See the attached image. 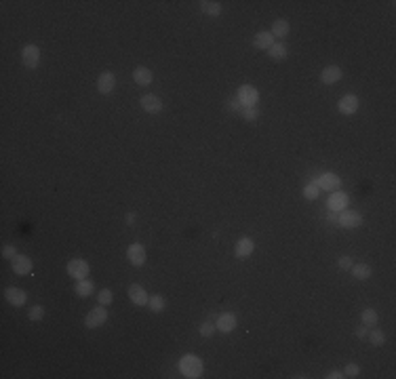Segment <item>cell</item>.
Listing matches in <instances>:
<instances>
[{
  "mask_svg": "<svg viewBox=\"0 0 396 379\" xmlns=\"http://www.w3.org/2000/svg\"><path fill=\"white\" fill-rule=\"evenodd\" d=\"M202 360L196 356V354H186V356H181V360H179V371H181V375L183 377H188V379H196V377H202Z\"/></svg>",
  "mask_w": 396,
  "mask_h": 379,
  "instance_id": "obj_1",
  "label": "cell"
},
{
  "mask_svg": "<svg viewBox=\"0 0 396 379\" xmlns=\"http://www.w3.org/2000/svg\"><path fill=\"white\" fill-rule=\"evenodd\" d=\"M105 320H108V310H105V305H97V307H93V310L86 314V318H84V327L86 329H97V327H101V324H105Z\"/></svg>",
  "mask_w": 396,
  "mask_h": 379,
  "instance_id": "obj_2",
  "label": "cell"
},
{
  "mask_svg": "<svg viewBox=\"0 0 396 379\" xmlns=\"http://www.w3.org/2000/svg\"><path fill=\"white\" fill-rule=\"evenodd\" d=\"M236 99H238L240 105H244V108H255V103L259 101V93H257V89H255L253 84H242L238 89Z\"/></svg>",
  "mask_w": 396,
  "mask_h": 379,
  "instance_id": "obj_3",
  "label": "cell"
},
{
  "mask_svg": "<svg viewBox=\"0 0 396 379\" xmlns=\"http://www.w3.org/2000/svg\"><path fill=\"white\" fill-rule=\"evenodd\" d=\"M66 270H68V274L72 276V278L82 280V278L89 276L91 266H89V261H84V259H72V261H68Z\"/></svg>",
  "mask_w": 396,
  "mask_h": 379,
  "instance_id": "obj_4",
  "label": "cell"
},
{
  "mask_svg": "<svg viewBox=\"0 0 396 379\" xmlns=\"http://www.w3.org/2000/svg\"><path fill=\"white\" fill-rule=\"evenodd\" d=\"M337 224L341 227H348V230H354V227H358L360 224H363V215L358 213V211H348L344 209L341 213L337 215Z\"/></svg>",
  "mask_w": 396,
  "mask_h": 379,
  "instance_id": "obj_5",
  "label": "cell"
},
{
  "mask_svg": "<svg viewBox=\"0 0 396 379\" xmlns=\"http://www.w3.org/2000/svg\"><path fill=\"white\" fill-rule=\"evenodd\" d=\"M146 257H148V253H146V246L144 244H139V242H133L127 249V259L131 261V266H135V268H142L144 263H146Z\"/></svg>",
  "mask_w": 396,
  "mask_h": 379,
  "instance_id": "obj_6",
  "label": "cell"
},
{
  "mask_svg": "<svg viewBox=\"0 0 396 379\" xmlns=\"http://www.w3.org/2000/svg\"><path fill=\"white\" fill-rule=\"evenodd\" d=\"M21 59H23V66L28 70H36L40 64V49L36 45H25L21 51Z\"/></svg>",
  "mask_w": 396,
  "mask_h": 379,
  "instance_id": "obj_7",
  "label": "cell"
},
{
  "mask_svg": "<svg viewBox=\"0 0 396 379\" xmlns=\"http://www.w3.org/2000/svg\"><path fill=\"white\" fill-rule=\"evenodd\" d=\"M139 105H142V110L148 112V114H160L162 108H164V103H162L160 97H158V95H150V93L139 99Z\"/></svg>",
  "mask_w": 396,
  "mask_h": 379,
  "instance_id": "obj_8",
  "label": "cell"
},
{
  "mask_svg": "<svg viewBox=\"0 0 396 379\" xmlns=\"http://www.w3.org/2000/svg\"><path fill=\"white\" fill-rule=\"evenodd\" d=\"M253 251H255V242H253V238H249V236L238 238V242L234 244V255H236L238 259H247V257H251Z\"/></svg>",
  "mask_w": 396,
  "mask_h": 379,
  "instance_id": "obj_9",
  "label": "cell"
},
{
  "mask_svg": "<svg viewBox=\"0 0 396 379\" xmlns=\"http://www.w3.org/2000/svg\"><path fill=\"white\" fill-rule=\"evenodd\" d=\"M316 186H318L320 190L337 192L339 186H341V179L337 177L335 173H322V175H318V179H316Z\"/></svg>",
  "mask_w": 396,
  "mask_h": 379,
  "instance_id": "obj_10",
  "label": "cell"
},
{
  "mask_svg": "<svg viewBox=\"0 0 396 379\" xmlns=\"http://www.w3.org/2000/svg\"><path fill=\"white\" fill-rule=\"evenodd\" d=\"M4 299L13 307H21L28 302V295H25V291H21L19 287H8V289H4Z\"/></svg>",
  "mask_w": 396,
  "mask_h": 379,
  "instance_id": "obj_11",
  "label": "cell"
},
{
  "mask_svg": "<svg viewBox=\"0 0 396 379\" xmlns=\"http://www.w3.org/2000/svg\"><path fill=\"white\" fill-rule=\"evenodd\" d=\"M114 89H116V76H114V72H101L97 78V91L101 95H110Z\"/></svg>",
  "mask_w": 396,
  "mask_h": 379,
  "instance_id": "obj_12",
  "label": "cell"
},
{
  "mask_svg": "<svg viewBox=\"0 0 396 379\" xmlns=\"http://www.w3.org/2000/svg\"><path fill=\"white\" fill-rule=\"evenodd\" d=\"M215 329H217L219 333H232V331L236 329V316H234L232 312L219 314L217 320H215Z\"/></svg>",
  "mask_w": 396,
  "mask_h": 379,
  "instance_id": "obj_13",
  "label": "cell"
},
{
  "mask_svg": "<svg viewBox=\"0 0 396 379\" xmlns=\"http://www.w3.org/2000/svg\"><path fill=\"white\" fill-rule=\"evenodd\" d=\"M34 268V261L32 257H28V255H17V257L13 259V272L19 276H28L30 272Z\"/></svg>",
  "mask_w": 396,
  "mask_h": 379,
  "instance_id": "obj_14",
  "label": "cell"
},
{
  "mask_svg": "<svg viewBox=\"0 0 396 379\" xmlns=\"http://www.w3.org/2000/svg\"><path fill=\"white\" fill-rule=\"evenodd\" d=\"M337 110L341 114H346V116H350V114H356V110H358V97L356 95H350V93L344 95L337 101Z\"/></svg>",
  "mask_w": 396,
  "mask_h": 379,
  "instance_id": "obj_15",
  "label": "cell"
},
{
  "mask_svg": "<svg viewBox=\"0 0 396 379\" xmlns=\"http://www.w3.org/2000/svg\"><path fill=\"white\" fill-rule=\"evenodd\" d=\"M129 299L133 302L135 305H148V291L142 287V285H137V283H133L129 287Z\"/></svg>",
  "mask_w": 396,
  "mask_h": 379,
  "instance_id": "obj_16",
  "label": "cell"
},
{
  "mask_svg": "<svg viewBox=\"0 0 396 379\" xmlns=\"http://www.w3.org/2000/svg\"><path fill=\"white\" fill-rule=\"evenodd\" d=\"M133 80H135L139 86H150V84H152V80H154V74H152V70H150V68L137 66V68L133 70Z\"/></svg>",
  "mask_w": 396,
  "mask_h": 379,
  "instance_id": "obj_17",
  "label": "cell"
},
{
  "mask_svg": "<svg viewBox=\"0 0 396 379\" xmlns=\"http://www.w3.org/2000/svg\"><path fill=\"white\" fill-rule=\"evenodd\" d=\"M341 76H344V72H341V68L339 66H327L320 72V80L324 82V84H335V82H339L341 80Z\"/></svg>",
  "mask_w": 396,
  "mask_h": 379,
  "instance_id": "obj_18",
  "label": "cell"
},
{
  "mask_svg": "<svg viewBox=\"0 0 396 379\" xmlns=\"http://www.w3.org/2000/svg\"><path fill=\"white\" fill-rule=\"evenodd\" d=\"M272 45H274V36H272L270 32H257L253 36V47L259 49V51H266L270 49Z\"/></svg>",
  "mask_w": 396,
  "mask_h": 379,
  "instance_id": "obj_19",
  "label": "cell"
},
{
  "mask_svg": "<svg viewBox=\"0 0 396 379\" xmlns=\"http://www.w3.org/2000/svg\"><path fill=\"white\" fill-rule=\"evenodd\" d=\"M289 30H291V25H289V21L287 19H276L274 23H272V30H270V34L274 38H287V34H289Z\"/></svg>",
  "mask_w": 396,
  "mask_h": 379,
  "instance_id": "obj_20",
  "label": "cell"
},
{
  "mask_svg": "<svg viewBox=\"0 0 396 379\" xmlns=\"http://www.w3.org/2000/svg\"><path fill=\"white\" fill-rule=\"evenodd\" d=\"M346 205H348V196H346V194H341V192H333L329 202H327L329 211H344Z\"/></svg>",
  "mask_w": 396,
  "mask_h": 379,
  "instance_id": "obj_21",
  "label": "cell"
},
{
  "mask_svg": "<svg viewBox=\"0 0 396 379\" xmlns=\"http://www.w3.org/2000/svg\"><path fill=\"white\" fill-rule=\"evenodd\" d=\"M268 55L274 61H285L289 57V51H287V47L283 45V42H274V45L268 49Z\"/></svg>",
  "mask_w": 396,
  "mask_h": 379,
  "instance_id": "obj_22",
  "label": "cell"
},
{
  "mask_svg": "<svg viewBox=\"0 0 396 379\" xmlns=\"http://www.w3.org/2000/svg\"><path fill=\"white\" fill-rule=\"evenodd\" d=\"M200 11L205 15H211V17H217L219 13H222V4L215 2V0H200Z\"/></svg>",
  "mask_w": 396,
  "mask_h": 379,
  "instance_id": "obj_23",
  "label": "cell"
},
{
  "mask_svg": "<svg viewBox=\"0 0 396 379\" xmlns=\"http://www.w3.org/2000/svg\"><path fill=\"white\" fill-rule=\"evenodd\" d=\"M76 295L78 297H89L93 291H95V285H93V280H89V278H82V280H78L76 283Z\"/></svg>",
  "mask_w": 396,
  "mask_h": 379,
  "instance_id": "obj_24",
  "label": "cell"
},
{
  "mask_svg": "<svg viewBox=\"0 0 396 379\" xmlns=\"http://www.w3.org/2000/svg\"><path fill=\"white\" fill-rule=\"evenodd\" d=\"M350 270H352V276H354L356 280H367V278H371V268H369L367 263H354V266H352Z\"/></svg>",
  "mask_w": 396,
  "mask_h": 379,
  "instance_id": "obj_25",
  "label": "cell"
},
{
  "mask_svg": "<svg viewBox=\"0 0 396 379\" xmlns=\"http://www.w3.org/2000/svg\"><path fill=\"white\" fill-rule=\"evenodd\" d=\"M148 307H150V312H154V314L162 312L164 307H166V302H164V297H162V295H152V297L148 299Z\"/></svg>",
  "mask_w": 396,
  "mask_h": 379,
  "instance_id": "obj_26",
  "label": "cell"
},
{
  "mask_svg": "<svg viewBox=\"0 0 396 379\" xmlns=\"http://www.w3.org/2000/svg\"><path fill=\"white\" fill-rule=\"evenodd\" d=\"M360 320H363L365 327H373V324H377V312L373 307H365L363 314H360Z\"/></svg>",
  "mask_w": 396,
  "mask_h": 379,
  "instance_id": "obj_27",
  "label": "cell"
},
{
  "mask_svg": "<svg viewBox=\"0 0 396 379\" xmlns=\"http://www.w3.org/2000/svg\"><path fill=\"white\" fill-rule=\"evenodd\" d=\"M369 341H371V346H375V348L384 346V343H386V335H384V331L373 329L371 333H369Z\"/></svg>",
  "mask_w": 396,
  "mask_h": 379,
  "instance_id": "obj_28",
  "label": "cell"
},
{
  "mask_svg": "<svg viewBox=\"0 0 396 379\" xmlns=\"http://www.w3.org/2000/svg\"><path fill=\"white\" fill-rule=\"evenodd\" d=\"M318 194H320V188L316 186V181L308 183V186L304 188V198L306 200H316V198H318Z\"/></svg>",
  "mask_w": 396,
  "mask_h": 379,
  "instance_id": "obj_29",
  "label": "cell"
},
{
  "mask_svg": "<svg viewBox=\"0 0 396 379\" xmlns=\"http://www.w3.org/2000/svg\"><path fill=\"white\" fill-rule=\"evenodd\" d=\"M28 318H30L32 322L42 320V318H45V307H42V305H32L30 310H28Z\"/></svg>",
  "mask_w": 396,
  "mask_h": 379,
  "instance_id": "obj_30",
  "label": "cell"
},
{
  "mask_svg": "<svg viewBox=\"0 0 396 379\" xmlns=\"http://www.w3.org/2000/svg\"><path fill=\"white\" fill-rule=\"evenodd\" d=\"M97 302H99L101 305H110V303L114 302L112 291H110V289H101V291H99V295H97Z\"/></svg>",
  "mask_w": 396,
  "mask_h": 379,
  "instance_id": "obj_31",
  "label": "cell"
},
{
  "mask_svg": "<svg viewBox=\"0 0 396 379\" xmlns=\"http://www.w3.org/2000/svg\"><path fill=\"white\" fill-rule=\"evenodd\" d=\"M198 333L202 335V337H211V335L215 333V324L211 322V320H207V322H202L200 324V329H198Z\"/></svg>",
  "mask_w": 396,
  "mask_h": 379,
  "instance_id": "obj_32",
  "label": "cell"
},
{
  "mask_svg": "<svg viewBox=\"0 0 396 379\" xmlns=\"http://www.w3.org/2000/svg\"><path fill=\"white\" fill-rule=\"evenodd\" d=\"M344 375H346V377H352V379L358 377V375H360V367L354 365V363H348L346 369H344Z\"/></svg>",
  "mask_w": 396,
  "mask_h": 379,
  "instance_id": "obj_33",
  "label": "cell"
},
{
  "mask_svg": "<svg viewBox=\"0 0 396 379\" xmlns=\"http://www.w3.org/2000/svg\"><path fill=\"white\" fill-rule=\"evenodd\" d=\"M337 266H339V270H350L352 266H354V259H352L350 255H341V257L337 259Z\"/></svg>",
  "mask_w": 396,
  "mask_h": 379,
  "instance_id": "obj_34",
  "label": "cell"
},
{
  "mask_svg": "<svg viewBox=\"0 0 396 379\" xmlns=\"http://www.w3.org/2000/svg\"><path fill=\"white\" fill-rule=\"evenodd\" d=\"M2 257L13 261V259L17 257V249H15L13 244H4V246H2Z\"/></svg>",
  "mask_w": 396,
  "mask_h": 379,
  "instance_id": "obj_35",
  "label": "cell"
},
{
  "mask_svg": "<svg viewBox=\"0 0 396 379\" xmlns=\"http://www.w3.org/2000/svg\"><path fill=\"white\" fill-rule=\"evenodd\" d=\"M242 116L247 118L249 122H255L257 116H259V112H257V108H242Z\"/></svg>",
  "mask_w": 396,
  "mask_h": 379,
  "instance_id": "obj_36",
  "label": "cell"
},
{
  "mask_svg": "<svg viewBox=\"0 0 396 379\" xmlns=\"http://www.w3.org/2000/svg\"><path fill=\"white\" fill-rule=\"evenodd\" d=\"M228 108H230V110H234V112H238V110H240V101H238V99L228 101Z\"/></svg>",
  "mask_w": 396,
  "mask_h": 379,
  "instance_id": "obj_37",
  "label": "cell"
},
{
  "mask_svg": "<svg viewBox=\"0 0 396 379\" xmlns=\"http://www.w3.org/2000/svg\"><path fill=\"white\" fill-rule=\"evenodd\" d=\"M341 377H346L341 371H329L327 373V379H341Z\"/></svg>",
  "mask_w": 396,
  "mask_h": 379,
  "instance_id": "obj_38",
  "label": "cell"
},
{
  "mask_svg": "<svg viewBox=\"0 0 396 379\" xmlns=\"http://www.w3.org/2000/svg\"><path fill=\"white\" fill-rule=\"evenodd\" d=\"M356 337H360V339L367 337V327H365V324H363V327H358V329H356Z\"/></svg>",
  "mask_w": 396,
  "mask_h": 379,
  "instance_id": "obj_39",
  "label": "cell"
},
{
  "mask_svg": "<svg viewBox=\"0 0 396 379\" xmlns=\"http://www.w3.org/2000/svg\"><path fill=\"white\" fill-rule=\"evenodd\" d=\"M125 222H127L129 226H135V213H127V215H125Z\"/></svg>",
  "mask_w": 396,
  "mask_h": 379,
  "instance_id": "obj_40",
  "label": "cell"
},
{
  "mask_svg": "<svg viewBox=\"0 0 396 379\" xmlns=\"http://www.w3.org/2000/svg\"><path fill=\"white\" fill-rule=\"evenodd\" d=\"M327 219H329V222H337V215H335V211H329Z\"/></svg>",
  "mask_w": 396,
  "mask_h": 379,
  "instance_id": "obj_41",
  "label": "cell"
}]
</instances>
